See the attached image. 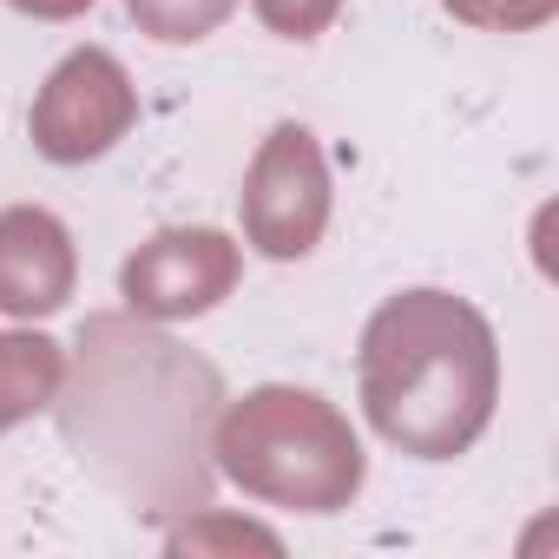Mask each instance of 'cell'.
Segmentation results:
<instances>
[{
  "instance_id": "cell-1",
  "label": "cell",
  "mask_w": 559,
  "mask_h": 559,
  "mask_svg": "<svg viewBox=\"0 0 559 559\" xmlns=\"http://www.w3.org/2000/svg\"><path fill=\"white\" fill-rule=\"evenodd\" d=\"M362 415L408 461L467 454L500 408V343L493 323L454 290L389 297L356 349Z\"/></svg>"
},
{
  "instance_id": "cell-6",
  "label": "cell",
  "mask_w": 559,
  "mask_h": 559,
  "mask_svg": "<svg viewBox=\"0 0 559 559\" xmlns=\"http://www.w3.org/2000/svg\"><path fill=\"white\" fill-rule=\"evenodd\" d=\"M73 290H80L73 230L40 204H8L0 211V317L14 323L60 317Z\"/></svg>"
},
{
  "instance_id": "cell-4",
  "label": "cell",
  "mask_w": 559,
  "mask_h": 559,
  "mask_svg": "<svg viewBox=\"0 0 559 559\" xmlns=\"http://www.w3.org/2000/svg\"><path fill=\"white\" fill-rule=\"evenodd\" d=\"M132 126H139V86L126 80V67L106 47L67 53L47 73V86L34 93V112H27V139L47 165H93Z\"/></svg>"
},
{
  "instance_id": "cell-7",
  "label": "cell",
  "mask_w": 559,
  "mask_h": 559,
  "mask_svg": "<svg viewBox=\"0 0 559 559\" xmlns=\"http://www.w3.org/2000/svg\"><path fill=\"white\" fill-rule=\"evenodd\" d=\"M67 389V349L40 330H0V435L53 408Z\"/></svg>"
},
{
  "instance_id": "cell-8",
  "label": "cell",
  "mask_w": 559,
  "mask_h": 559,
  "mask_svg": "<svg viewBox=\"0 0 559 559\" xmlns=\"http://www.w3.org/2000/svg\"><path fill=\"white\" fill-rule=\"evenodd\" d=\"M230 8L237 0H126L132 27L145 40H158V47H191V40L217 34L230 21Z\"/></svg>"
},
{
  "instance_id": "cell-5",
  "label": "cell",
  "mask_w": 559,
  "mask_h": 559,
  "mask_svg": "<svg viewBox=\"0 0 559 559\" xmlns=\"http://www.w3.org/2000/svg\"><path fill=\"white\" fill-rule=\"evenodd\" d=\"M237 276L243 257L217 224H171L119 263V297L132 317L185 323V317H211L237 290Z\"/></svg>"
},
{
  "instance_id": "cell-2",
  "label": "cell",
  "mask_w": 559,
  "mask_h": 559,
  "mask_svg": "<svg viewBox=\"0 0 559 559\" xmlns=\"http://www.w3.org/2000/svg\"><path fill=\"white\" fill-rule=\"evenodd\" d=\"M211 461L237 493L290 513H343L369 480V454L349 415L297 382L243 389L211 428Z\"/></svg>"
},
{
  "instance_id": "cell-3",
  "label": "cell",
  "mask_w": 559,
  "mask_h": 559,
  "mask_svg": "<svg viewBox=\"0 0 559 559\" xmlns=\"http://www.w3.org/2000/svg\"><path fill=\"white\" fill-rule=\"evenodd\" d=\"M237 217H243V243L263 250L270 263H297L323 243L330 230V165L310 126L284 119L270 126V139L257 145L243 191H237Z\"/></svg>"
},
{
  "instance_id": "cell-12",
  "label": "cell",
  "mask_w": 559,
  "mask_h": 559,
  "mask_svg": "<svg viewBox=\"0 0 559 559\" xmlns=\"http://www.w3.org/2000/svg\"><path fill=\"white\" fill-rule=\"evenodd\" d=\"M8 8H21V14H34V21H80L93 0H8Z\"/></svg>"
},
{
  "instance_id": "cell-9",
  "label": "cell",
  "mask_w": 559,
  "mask_h": 559,
  "mask_svg": "<svg viewBox=\"0 0 559 559\" xmlns=\"http://www.w3.org/2000/svg\"><path fill=\"white\" fill-rule=\"evenodd\" d=\"M441 8L480 34H533L559 14V0H441Z\"/></svg>"
},
{
  "instance_id": "cell-10",
  "label": "cell",
  "mask_w": 559,
  "mask_h": 559,
  "mask_svg": "<svg viewBox=\"0 0 559 559\" xmlns=\"http://www.w3.org/2000/svg\"><path fill=\"white\" fill-rule=\"evenodd\" d=\"M250 8H257V21H263L276 40H317V34L336 27L343 0H250Z\"/></svg>"
},
{
  "instance_id": "cell-11",
  "label": "cell",
  "mask_w": 559,
  "mask_h": 559,
  "mask_svg": "<svg viewBox=\"0 0 559 559\" xmlns=\"http://www.w3.org/2000/svg\"><path fill=\"white\" fill-rule=\"evenodd\" d=\"M198 539H217V546H263V552H276V539H270V533L237 526V520H191L185 533H171V546H198Z\"/></svg>"
}]
</instances>
